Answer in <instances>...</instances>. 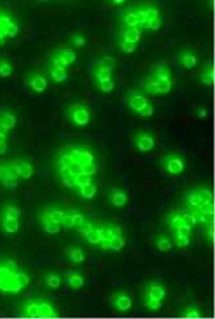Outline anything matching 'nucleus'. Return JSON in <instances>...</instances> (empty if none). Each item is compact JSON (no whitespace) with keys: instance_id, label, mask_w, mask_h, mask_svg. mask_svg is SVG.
Returning <instances> with one entry per match:
<instances>
[{"instance_id":"nucleus-1","label":"nucleus","mask_w":215,"mask_h":319,"mask_svg":"<svg viewBox=\"0 0 215 319\" xmlns=\"http://www.w3.org/2000/svg\"><path fill=\"white\" fill-rule=\"evenodd\" d=\"M54 165L55 173L65 187L74 190L86 201H91L97 195L98 162L89 147L80 144L65 145L55 155Z\"/></svg>"},{"instance_id":"nucleus-2","label":"nucleus","mask_w":215,"mask_h":319,"mask_svg":"<svg viewBox=\"0 0 215 319\" xmlns=\"http://www.w3.org/2000/svg\"><path fill=\"white\" fill-rule=\"evenodd\" d=\"M77 231L83 236L84 240L91 245H95L102 251L120 252L127 245L123 228L116 223L94 222L86 219Z\"/></svg>"},{"instance_id":"nucleus-3","label":"nucleus","mask_w":215,"mask_h":319,"mask_svg":"<svg viewBox=\"0 0 215 319\" xmlns=\"http://www.w3.org/2000/svg\"><path fill=\"white\" fill-rule=\"evenodd\" d=\"M184 203L185 211L191 215L195 224L206 226L209 223H214L215 207L213 189L207 186H197L189 189L184 195Z\"/></svg>"},{"instance_id":"nucleus-4","label":"nucleus","mask_w":215,"mask_h":319,"mask_svg":"<svg viewBox=\"0 0 215 319\" xmlns=\"http://www.w3.org/2000/svg\"><path fill=\"white\" fill-rule=\"evenodd\" d=\"M29 284V274L16 260L0 256V293L19 294L27 289Z\"/></svg>"},{"instance_id":"nucleus-5","label":"nucleus","mask_w":215,"mask_h":319,"mask_svg":"<svg viewBox=\"0 0 215 319\" xmlns=\"http://www.w3.org/2000/svg\"><path fill=\"white\" fill-rule=\"evenodd\" d=\"M165 223L172 232L174 244L181 249L189 247L191 230L197 226L191 215L185 210H172L165 215Z\"/></svg>"},{"instance_id":"nucleus-6","label":"nucleus","mask_w":215,"mask_h":319,"mask_svg":"<svg viewBox=\"0 0 215 319\" xmlns=\"http://www.w3.org/2000/svg\"><path fill=\"white\" fill-rule=\"evenodd\" d=\"M172 87H173L172 72L162 62L155 65L151 73L143 80L144 91L149 95H166L172 91Z\"/></svg>"},{"instance_id":"nucleus-7","label":"nucleus","mask_w":215,"mask_h":319,"mask_svg":"<svg viewBox=\"0 0 215 319\" xmlns=\"http://www.w3.org/2000/svg\"><path fill=\"white\" fill-rule=\"evenodd\" d=\"M115 69V59L111 55H103L94 63L93 69V78L94 83L101 90L102 93L108 94L111 93L115 87L114 74Z\"/></svg>"},{"instance_id":"nucleus-8","label":"nucleus","mask_w":215,"mask_h":319,"mask_svg":"<svg viewBox=\"0 0 215 319\" xmlns=\"http://www.w3.org/2000/svg\"><path fill=\"white\" fill-rule=\"evenodd\" d=\"M19 317L21 318H58L54 305L45 298H32L23 303Z\"/></svg>"},{"instance_id":"nucleus-9","label":"nucleus","mask_w":215,"mask_h":319,"mask_svg":"<svg viewBox=\"0 0 215 319\" xmlns=\"http://www.w3.org/2000/svg\"><path fill=\"white\" fill-rule=\"evenodd\" d=\"M21 209L15 203H7L0 210V230L5 235H15L21 226Z\"/></svg>"},{"instance_id":"nucleus-10","label":"nucleus","mask_w":215,"mask_h":319,"mask_svg":"<svg viewBox=\"0 0 215 319\" xmlns=\"http://www.w3.org/2000/svg\"><path fill=\"white\" fill-rule=\"evenodd\" d=\"M166 294L168 292L162 284L156 281L148 282L143 293L144 306L149 311H159L166 298Z\"/></svg>"},{"instance_id":"nucleus-11","label":"nucleus","mask_w":215,"mask_h":319,"mask_svg":"<svg viewBox=\"0 0 215 319\" xmlns=\"http://www.w3.org/2000/svg\"><path fill=\"white\" fill-rule=\"evenodd\" d=\"M126 103L140 118H151L155 113V108L148 98L139 91L132 90L126 95Z\"/></svg>"},{"instance_id":"nucleus-12","label":"nucleus","mask_w":215,"mask_h":319,"mask_svg":"<svg viewBox=\"0 0 215 319\" xmlns=\"http://www.w3.org/2000/svg\"><path fill=\"white\" fill-rule=\"evenodd\" d=\"M21 180L19 159L5 161L0 164V184L7 189H15L19 186Z\"/></svg>"},{"instance_id":"nucleus-13","label":"nucleus","mask_w":215,"mask_h":319,"mask_svg":"<svg viewBox=\"0 0 215 319\" xmlns=\"http://www.w3.org/2000/svg\"><path fill=\"white\" fill-rule=\"evenodd\" d=\"M143 36V30L139 28H130V27H122L119 33V47L120 51L126 54H131L136 51L140 38Z\"/></svg>"},{"instance_id":"nucleus-14","label":"nucleus","mask_w":215,"mask_h":319,"mask_svg":"<svg viewBox=\"0 0 215 319\" xmlns=\"http://www.w3.org/2000/svg\"><path fill=\"white\" fill-rule=\"evenodd\" d=\"M20 33V26L9 12L0 9V47H3L7 40L15 38Z\"/></svg>"},{"instance_id":"nucleus-15","label":"nucleus","mask_w":215,"mask_h":319,"mask_svg":"<svg viewBox=\"0 0 215 319\" xmlns=\"http://www.w3.org/2000/svg\"><path fill=\"white\" fill-rule=\"evenodd\" d=\"M76 59L77 54L73 49H70V48H59V49L52 53L49 67H54V69L68 72L69 67L76 62Z\"/></svg>"},{"instance_id":"nucleus-16","label":"nucleus","mask_w":215,"mask_h":319,"mask_svg":"<svg viewBox=\"0 0 215 319\" xmlns=\"http://www.w3.org/2000/svg\"><path fill=\"white\" fill-rule=\"evenodd\" d=\"M66 115L70 119V122L74 126L84 127L87 126L91 119V113H90L89 107L83 103H73L69 105L66 108Z\"/></svg>"},{"instance_id":"nucleus-17","label":"nucleus","mask_w":215,"mask_h":319,"mask_svg":"<svg viewBox=\"0 0 215 319\" xmlns=\"http://www.w3.org/2000/svg\"><path fill=\"white\" fill-rule=\"evenodd\" d=\"M162 168L170 176H180L185 170V161L181 156L176 153H169L162 159Z\"/></svg>"},{"instance_id":"nucleus-18","label":"nucleus","mask_w":215,"mask_h":319,"mask_svg":"<svg viewBox=\"0 0 215 319\" xmlns=\"http://www.w3.org/2000/svg\"><path fill=\"white\" fill-rule=\"evenodd\" d=\"M111 305L115 310L126 313V311L131 310L134 301H132L131 295L126 292H118L111 295Z\"/></svg>"},{"instance_id":"nucleus-19","label":"nucleus","mask_w":215,"mask_h":319,"mask_svg":"<svg viewBox=\"0 0 215 319\" xmlns=\"http://www.w3.org/2000/svg\"><path fill=\"white\" fill-rule=\"evenodd\" d=\"M134 143H135L136 149L139 152H151L156 145V140L152 134L148 132H137L134 137Z\"/></svg>"},{"instance_id":"nucleus-20","label":"nucleus","mask_w":215,"mask_h":319,"mask_svg":"<svg viewBox=\"0 0 215 319\" xmlns=\"http://www.w3.org/2000/svg\"><path fill=\"white\" fill-rule=\"evenodd\" d=\"M28 87L33 91V93L41 94L44 93L45 90L48 88V80L45 77L40 74V73H32L29 77H28Z\"/></svg>"},{"instance_id":"nucleus-21","label":"nucleus","mask_w":215,"mask_h":319,"mask_svg":"<svg viewBox=\"0 0 215 319\" xmlns=\"http://www.w3.org/2000/svg\"><path fill=\"white\" fill-rule=\"evenodd\" d=\"M108 199H110L112 206L120 209L128 203V194L122 187H112L110 190V194H108Z\"/></svg>"},{"instance_id":"nucleus-22","label":"nucleus","mask_w":215,"mask_h":319,"mask_svg":"<svg viewBox=\"0 0 215 319\" xmlns=\"http://www.w3.org/2000/svg\"><path fill=\"white\" fill-rule=\"evenodd\" d=\"M63 278H65L66 284L74 290H80L84 286L83 274L80 272H74V270L66 272L65 273V276H63Z\"/></svg>"},{"instance_id":"nucleus-23","label":"nucleus","mask_w":215,"mask_h":319,"mask_svg":"<svg viewBox=\"0 0 215 319\" xmlns=\"http://www.w3.org/2000/svg\"><path fill=\"white\" fill-rule=\"evenodd\" d=\"M199 80H201V82H202L205 86H207V87H213V86H214L215 70H214V62H213V61H209V62L203 66Z\"/></svg>"},{"instance_id":"nucleus-24","label":"nucleus","mask_w":215,"mask_h":319,"mask_svg":"<svg viewBox=\"0 0 215 319\" xmlns=\"http://www.w3.org/2000/svg\"><path fill=\"white\" fill-rule=\"evenodd\" d=\"M178 61H180V63H181L185 69H193V67L197 66V63H198L197 55L191 51H189V49H184V51H181L178 53Z\"/></svg>"},{"instance_id":"nucleus-25","label":"nucleus","mask_w":215,"mask_h":319,"mask_svg":"<svg viewBox=\"0 0 215 319\" xmlns=\"http://www.w3.org/2000/svg\"><path fill=\"white\" fill-rule=\"evenodd\" d=\"M65 255L68 257V260L73 264H82L86 260L84 251L81 247H69L65 251Z\"/></svg>"},{"instance_id":"nucleus-26","label":"nucleus","mask_w":215,"mask_h":319,"mask_svg":"<svg viewBox=\"0 0 215 319\" xmlns=\"http://www.w3.org/2000/svg\"><path fill=\"white\" fill-rule=\"evenodd\" d=\"M155 247L160 251V252H168L173 248V243L172 240L169 239L166 235H156L155 236Z\"/></svg>"},{"instance_id":"nucleus-27","label":"nucleus","mask_w":215,"mask_h":319,"mask_svg":"<svg viewBox=\"0 0 215 319\" xmlns=\"http://www.w3.org/2000/svg\"><path fill=\"white\" fill-rule=\"evenodd\" d=\"M19 169H20V176L21 180H29L30 177L33 176L34 168L33 165L30 164L29 161L27 160H21L19 159Z\"/></svg>"},{"instance_id":"nucleus-28","label":"nucleus","mask_w":215,"mask_h":319,"mask_svg":"<svg viewBox=\"0 0 215 319\" xmlns=\"http://www.w3.org/2000/svg\"><path fill=\"white\" fill-rule=\"evenodd\" d=\"M44 280H45L48 288H51V289H58L59 286L62 285V277L55 272L47 273Z\"/></svg>"},{"instance_id":"nucleus-29","label":"nucleus","mask_w":215,"mask_h":319,"mask_svg":"<svg viewBox=\"0 0 215 319\" xmlns=\"http://www.w3.org/2000/svg\"><path fill=\"white\" fill-rule=\"evenodd\" d=\"M11 132L9 130H7L1 123H0V155H5L7 149H8V133Z\"/></svg>"},{"instance_id":"nucleus-30","label":"nucleus","mask_w":215,"mask_h":319,"mask_svg":"<svg viewBox=\"0 0 215 319\" xmlns=\"http://www.w3.org/2000/svg\"><path fill=\"white\" fill-rule=\"evenodd\" d=\"M13 65L8 59L0 58V78H8L12 76Z\"/></svg>"},{"instance_id":"nucleus-31","label":"nucleus","mask_w":215,"mask_h":319,"mask_svg":"<svg viewBox=\"0 0 215 319\" xmlns=\"http://www.w3.org/2000/svg\"><path fill=\"white\" fill-rule=\"evenodd\" d=\"M49 74H51L52 80H54L55 83H61L68 80V72L66 70H59V69H54V67H49Z\"/></svg>"},{"instance_id":"nucleus-32","label":"nucleus","mask_w":215,"mask_h":319,"mask_svg":"<svg viewBox=\"0 0 215 319\" xmlns=\"http://www.w3.org/2000/svg\"><path fill=\"white\" fill-rule=\"evenodd\" d=\"M181 318L186 319H199L201 318V313H199L198 307L195 306H188L185 311L181 314Z\"/></svg>"},{"instance_id":"nucleus-33","label":"nucleus","mask_w":215,"mask_h":319,"mask_svg":"<svg viewBox=\"0 0 215 319\" xmlns=\"http://www.w3.org/2000/svg\"><path fill=\"white\" fill-rule=\"evenodd\" d=\"M72 42L74 44V47L82 48L86 45V38H84L81 33H74L72 36Z\"/></svg>"},{"instance_id":"nucleus-34","label":"nucleus","mask_w":215,"mask_h":319,"mask_svg":"<svg viewBox=\"0 0 215 319\" xmlns=\"http://www.w3.org/2000/svg\"><path fill=\"white\" fill-rule=\"evenodd\" d=\"M207 227V239H209V241H210L211 244L214 243V223H209V224H206Z\"/></svg>"},{"instance_id":"nucleus-35","label":"nucleus","mask_w":215,"mask_h":319,"mask_svg":"<svg viewBox=\"0 0 215 319\" xmlns=\"http://www.w3.org/2000/svg\"><path fill=\"white\" fill-rule=\"evenodd\" d=\"M209 115V112H207V109L205 108V107H198L197 108V116H198L199 119H205Z\"/></svg>"},{"instance_id":"nucleus-36","label":"nucleus","mask_w":215,"mask_h":319,"mask_svg":"<svg viewBox=\"0 0 215 319\" xmlns=\"http://www.w3.org/2000/svg\"><path fill=\"white\" fill-rule=\"evenodd\" d=\"M111 3H112V4H114V5H123V4H126V1H124V0H119V1H111Z\"/></svg>"}]
</instances>
